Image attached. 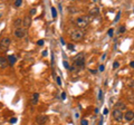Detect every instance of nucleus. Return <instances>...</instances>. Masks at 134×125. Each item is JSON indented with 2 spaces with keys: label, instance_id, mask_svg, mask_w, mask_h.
<instances>
[{
  "label": "nucleus",
  "instance_id": "f257e3e1",
  "mask_svg": "<svg viewBox=\"0 0 134 125\" xmlns=\"http://www.w3.org/2000/svg\"><path fill=\"white\" fill-rule=\"evenodd\" d=\"M84 37H85V32H84L83 30H80V29H76V30H74L71 34V38H72V40H74V41L83 40Z\"/></svg>",
  "mask_w": 134,
  "mask_h": 125
},
{
  "label": "nucleus",
  "instance_id": "f03ea898",
  "mask_svg": "<svg viewBox=\"0 0 134 125\" xmlns=\"http://www.w3.org/2000/svg\"><path fill=\"white\" fill-rule=\"evenodd\" d=\"M88 24H89V19H88V17H85V16L78 17L77 19H76V26H77L78 28H80V30L86 28V27L88 26Z\"/></svg>",
  "mask_w": 134,
  "mask_h": 125
},
{
  "label": "nucleus",
  "instance_id": "7ed1b4c3",
  "mask_svg": "<svg viewBox=\"0 0 134 125\" xmlns=\"http://www.w3.org/2000/svg\"><path fill=\"white\" fill-rule=\"evenodd\" d=\"M85 64V57L83 54H78L75 58H74V65L76 67H83Z\"/></svg>",
  "mask_w": 134,
  "mask_h": 125
},
{
  "label": "nucleus",
  "instance_id": "20e7f679",
  "mask_svg": "<svg viewBox=\"0 0 134 125\" xmlns=\"http://www.w3.org/2000/svg\"><path fill=\"white\" fill-rule=\"evenodd\" d=\"M10 44H11V40H10L9 37H3L1 40H0V50H7L9 48Z\"/></svg>",
  "mask_w": 134,
  "mask_h": 125
},
{
  "label": "nucleus",
  "instance_id": "39448f33",
  "mask_svg": "<svg viewBox=\"0 0 134 125\" xmlns=\"http://www.w3.org/2000/svg\"><path fill=\"white\" fill-rule=\"evenodd\" d=\"M14 35H15V37H16V38H18V39L24 38V37L26 36V29L22 28V27H18V28L15 29Z\"/></svg>",
  "mask_w": 134,
  "mask_h": 125
},
{
  "label": "nucleus",
  "instance_id": "423d86ee",
  "mask_svg": "<svg viewBox=\"0 0 134 125\" xmlns=\"http://www.w3.org/2000/svg\"><path fill=\"white\" fill-rule=\"evenodd\" d=\"M48 122V116L47 115H37L36 116V123L38 125H45Z\"/></svg>",
  "mask_w": 134,
  "mask_h": 125
},
{
  "label": "nucleus",
  "instance_id": "0eeeda50",
  "mask_svg": "<svg viewBox=\"0 0 134 125\" xmlns=\"http://www.w3.org/2000/svg\"><path fill=\"white\" fill-rule=\"evenodd\" d=\"M113 117L116 122H121L124 117V114L122 113V111H119V109H114L113 111Z\"/></svg>",
  "mask_w": 134,
  "mask_h": 125
},
{
  "label": "nucleus",
  "instance_id": "6e6552de",
  "mask_svg": "<svg viewBox=\"0 0 134 125\" xmlns=\"http://www.w3.org/2000/svg\"><path fill=\"white\" fill-rule=\"evenodd\" d=\"M22 25H24V28L25 29H28L30 27V25H31V17H30L29 15H28V16H26V17L22 19Z\"/></svg>",
  "mask_w": 134,
  "mask_h": 125
},
{
  "label": "nucleus",
  "instance_id": "1a4fd4ad",
  "mask_svg": "<svg viewBox=\"0 0 134 125\" xmlns=\"http://www.w3.org/2000/svg\"><path fill=\"white\" fill-rule=\"evenodd\" d=\"M7 60H8V65L14 66L16 64V62H17V57H16L15 55H8Z\"/></svg>",
  "mask_w": 134,
  "mask_h": 125
},
{
  "label": "nucleus",
  "instance_id": "9d476101",
  "mask_svg": "<svg viewBox=\"0 0 134 125\" xmlns=\"http://www.w3.org/2000/svg\"><path fill=\"white\" fill-rule=\"evenodd\" d=\"M124 118L127 121V122H131V121L134 120V112L133 111H127L126 113L124 114Z\"/></svg>",
  "mask_w": 134,
  "mask_h": 125
},
{
  "label": "nucleus",
  "instance_id": "9b49d317",
  "mask_svg": "<svg viewBox=\"0 0 134 125\" xmlns=\"http://www.w3.org/2000/svg\"><path fill=\"white\" fill-rule=\"evenodd\" d=\"M8 60L5 57H0V69H5L8 67Z\"/></svg>",
  "mask_w": 134,
  "mask_h": 125
},
{
  "label": "nucleus",
  "instance_id": "f8f14e48",
  "mask_svg": "<svg viewBox=\"0 0 134 125\" xmlns=\"http://www.w3.org/2000/svg\"><path fill=\"white\" fill-rule=\"evenodd\" d=\"M114 108L115 109H119V111H124V109H126V105H125L123 102L119 101L114 105Z\"/></svg>",
  "mask_w": 134,
  "mask_h": 125
},
{
  "label": "nucleus",
  "instance_id": "ddd939ff",
  "mask_svg": "<svg viewBox=\"0 0 134 125\" xmlns=\"http://www.w3.org/2000/svg\"><path fill=\"white\" fill-rule=\"evenodd\" d=\"M38 101H39V94L34 93L31 96V104L32 105H36V104H38Z\"/></svg>",
  "mask_w": 134,
  "mask_h": 125
},
{
  "label": "nucleus",
  "instance_id": "4468645a",
  "mask_svg": "<svg viewBox=\"0 0 134 125\" xmlns=\"http://www.w3.org/2000/svg\"><path fill=\"white\" fill-rule=\"evenodd\" d=\"M98 14H100V10H98L97 7H94V8H92V9L89 10V15H90V16H97Z\"/></svg>",
  "mask_w": 134,
  "mask_h": 125
},
{
  "label": "nucleus",
  "instance_id": "2eb2a0df",
  "mask_svg": "<svg viewBox=\"0 0 134 125\" xmlns=\"http://www.w3.org/2000/svg\"><path fill=\"white\" fill-rule=\"evenodd\" d=\"M14 25L16 26V28H18V27H21V25H22V19H20V18H17V19L14 21Z\"/></svg>",
  "mask_w": 134,
  "mask_h": 125
},
{
  "label": "nucleus",
  "instance_id": "dca6fc26",
  "mask_svg": "<svg viewBox=\"0 0 134 125\" xmlns=\"http://www.w3.org/2000/svg\"><path fill=\"white\" fill-rule=\"evenodd\" d=\"M51 15H53V18L57 17V11H56V9H55L54 7H51Z\"/></svg>",
  "mask_w": 134,
  "mask_h": 125
},
{
  "label": "nucleus",
  "instance_id": "f3484780",
  "mask_svg": "<svg viewBox=\"0 0 134 125\" xmlns=\"http://www.w3.org/2000/svg\"><path fill=\"white\" fill-rule=\"evenodd\" d=\"M63 64H64V67H65L66 69H71V65H69L68 62H66V60H64V62H63Z\"/></svg>",
  "mask_w": 134,
  "mask_h": 125
},
{
  "label": "nucleus",
  "instance_id": "a211bd4d",
  "mask_svg": "<svg viewBox=\"0 0 134 125\" xmlns=\"http://www.w3.org/2000/svg\"><path fill=\"white\" fill-rule=\"evenodd\" d=\"M36 11H37V10H36V8H32V9H30V11H29V16H30V17H31L32 15H35V14H36Z\"/></svg>",
  "mask_w": 134,
  "mask_h": 125
},
{
  "label": "nucleus",
  "instance_id": "6ab92c4d",
  "mask_svg": "<svg viewBox=\"0 0 134 125\" xmlns=\"http://www.w3.org/2000/svg\"><path fill=\"white\" fill-rule=\"evenodd\" d=\"M80 125H88V121L85 120V118H83V120L80 121Z\"/></svg>",
  "mask_w": 134,
  "mask_h": 125
},
{
  "label": "nucleus",
  "instance_id": "aec40b11",
  "mask_svg": "<svg viewBox=\"0 0 134 125\" xmlns=\"http://www.w3.org/2000/svg\"><path fill=\"white\" fill-rule=\"evenodd\" d=\"M21 3H22L21 0H16V1H15V6H16V7H19V6H21Z\"/></svg>",
  "mask_w": 134,
  "mask_h": 125
},
{
  "label": "nucleus",
  "instance_id": "412c9836",
  "mask_svg": "<svg viewBox=\"0 0 134 125\" xmlns=\"http://www.w3.org/2000/svg\"><path fill=\"white\" fill-rule=\"evenodd\" d=\"M119 62H114V64H113V68H114V69H116V68H119Z\"/></svg>",
  "mask_w": 134,
  "mask_h": 125
},
{
  "label": "nucleus",
  "instance_id": "4be33fe9",
  "mask_svg": "<svg viewBox=\"0 0 134 125\" xmlns=\"http://www.w3.org/2000/svg\"><path fill=\"white\" fill-rule=\"evenodd\" d=\"M124 31H125V26L119 27V34H123Z\"/></svg>",
  "mask_w": 134,
  "mask_h": 125
},
{
  "label": "nucleus",
  "instance_id": "5701e85b",
  "mask_svg": "<svg viewBox=\"0 0 134 125\" xmlns=\"http://www.w3.org/2000/svg\"><path fill=\"white\" fill-rule=\"evenodd\" d=\"M56 83H57V84L59 85V86H60V85H61V80H60V77H58V76L56 77Z\"/></svg>",
  "mask_w": 134,
  "mask_h": 125
},
{
  "label": "nucleus",
  "instance_id": "b1692460",
  "mask_svg": "<svg viewBox=\"0 0 134 125\" xmlns=\"http://www.w3.org/2000/svg\"><path fill=\"white\" fill-rule=\"evenodd\" d=\"M119 16H121V12H117V15H116V17H115V19H114V22H116V21H117V20H119Z\"/></svg>",
  "mask_w": 134,
  "mask_h": 125
},
{
  "label": "nucleus",
  "instance_id": "393cba45",
  "mask_svg": "<svg viewBox=\"0 0 134 125\" xmlns=\"http://www.w3.org/2000/svg\"><path fill=\"white\" fill-rule=\"evenodd\" d=\"M127 85H129V87H134V80H130Z\"/></svg>",
  "mask_w": 134,
  "mask_h": 125
},
{
  "label": "nucleus",
  "instance_id": "a878e982",
  "mask_svg": "<svg viewBox=\"0 0 134 125\" xmlns=\"http://www.w3.org/2000/svg\"><path fill=\"white\" fill-rule=\"evenodd\" d=\"M37 45H38V46H43V45H44V40H38V41H37Z\"/></svg>",
  "mask_w": 134,
  "mask_h": 125
},
{
  "label": "nucleus",
  "instance_id": "bb28decb",
  "mask_svg": "<svg viewBox=\"0 0 134 125\" xmlns=\"http://www.w3.org/2000/svg\"><path fill=\"white\" fill-rule=\"evenodd\" d=\"M16 122H17V118H16V117H14V118L10 120V123H11V124H14V123H16Z\"/></svg>",
  "mask_w": 134,
  "mask_h": 125
},
{
  "label": "nucleus",
  "instance_id": "cd10ccee",
  "mask_svg": "<svg viewBox=\"0 0 134 125\" xmlns=\"http://www.w3.org/2000/svg\"><path fill=\"white\" fill-rule=\"evenodd\" d=\"M113 32H114V30H113V29H110V30H108V36H112Z\"/></svg>",
  "mask_w": 134,
  "mask_h": 125
},
{
  "label": "nucleus",
  "instance_id": "c85d7f7f",
  "mask_svg": "<svg viewBox=\"0 0 134 125\" xmlns=\"http://www.w3.org/2000/svg\"><path fill=\"white\" fill-rule=\"evenodd\" d=\"M67 46H68V48L71 49V50H73V49H74V47H73V45H72V44H68Z\"/></svg>",
  "mask_w": 134,
  "mask_h": 125
},
{
  "label": "nucleus",
  "instance_id": "c756f323",
  "mask_svg": "<svg viewBox=\"0 0 134 125\" xmlns=\"http://www.w3.org/2000/svg\"><path fill=\"white\" fill-rule=\"evenodd\" d=\"M103 122H104V120H103V117H102V118L100 120V122H98L97 125H103Z\"/></svg>",
  "mask_w": 134,
  "mask_h": 125
},
{
  "label": "nucleus",
  "instance_id": "7c9ffc66",
  "mask_svg": "<svg viewBox=\"0 0 134 125\" xmlns=\"http://www.w3.org/2000/svg\"><path fill=\"white\" fill-rule=\"evenodd\" d=\"M61 98H63V99L66 98V93H61Z\"/></svg>",
  "mask_w": 134,
  "mask_h": 125
},
{
  "label": "nucleus",
  "instance_id": "2f4dec72",
  "mask_svg": "<svg viewBox=\"0 0 134 125\" xmlns=\"http://www.w3.org/2000/svg\"><path fill=\"white\" fill-rule=\"evenodd\" d=\"M98 98L102 101V91H100V94H98Z\"/></svg>",
  "mask_w": 134,
  "mask_h": 125
},
{
  "label": "nucleus",
  "instance_id": "473e14b6",
  "mask_svg": "<svg viewBox=\"0 0 134 125\" xmlns=\"http://www.w3.org/2000/svg\"><path fill=\"white\" fill-rule=\"evenodd\" d=\"M103 70H104V66L101 65V66H100V72H103Z\"/></svg>",
  "mask_w": 134,
  "mask_h": 125
},
{
  "label": "nucleus",
  "instance_id": "72a5a7b5",
  "mask_svg": "<svg viewBox=\"0 0 134 125\" xmlns=\"http://www.w3.org/2000/svg\"><path fill=\"white\" fill-rule=\"evenodd\" d=\"M46 55H47V51L44 50V51H43V56H46Z\"/></svg>",
  "mask_w": 134,
  "mask_h": 125
},
{
  "label": "nucleus",
  "instance_id": "f704fd0d",
  "mask_svg": "<svg viewBox=\"0 0 134 125\" xmlns=\"http://www.w3.org/2000/svg\"><path fill=\"white\" fill-rule=\"evenodd\" d=\"M131 67H132V68H134V62H131Z\"/></svg>",
  "mask_w": 134,
  "mask_h": 125
},
{
  "label": "nucleus",
  "instance_id": "c9c22d12",
  "mask_svg": "<svg viewBox=\"0 0 134 125\" xmlns=\"http://www.w3.org/2000/svg\"><path fill=\"white\" fill-rule=\"evenodd\" d=\"M130 125H134V123H132V124H130Z\"/></svg>",
  "mask_w": 134,
  "mask_h": 125
},
{
  "label": "nucleus",
  "instance_id": "e433bc0d",
  "mask_svg": "<svg viewBox=\"0 0 134 125\" xmlns=\"http://www.w3.org/2000/svg\"><path fill=\"white\" fill-rule=\"evenodd\" d=\"M133 121H134V120H133Z\"/></svg>",
  "mask_w": 134,
  "mask_h": 125
}]
</instances>
